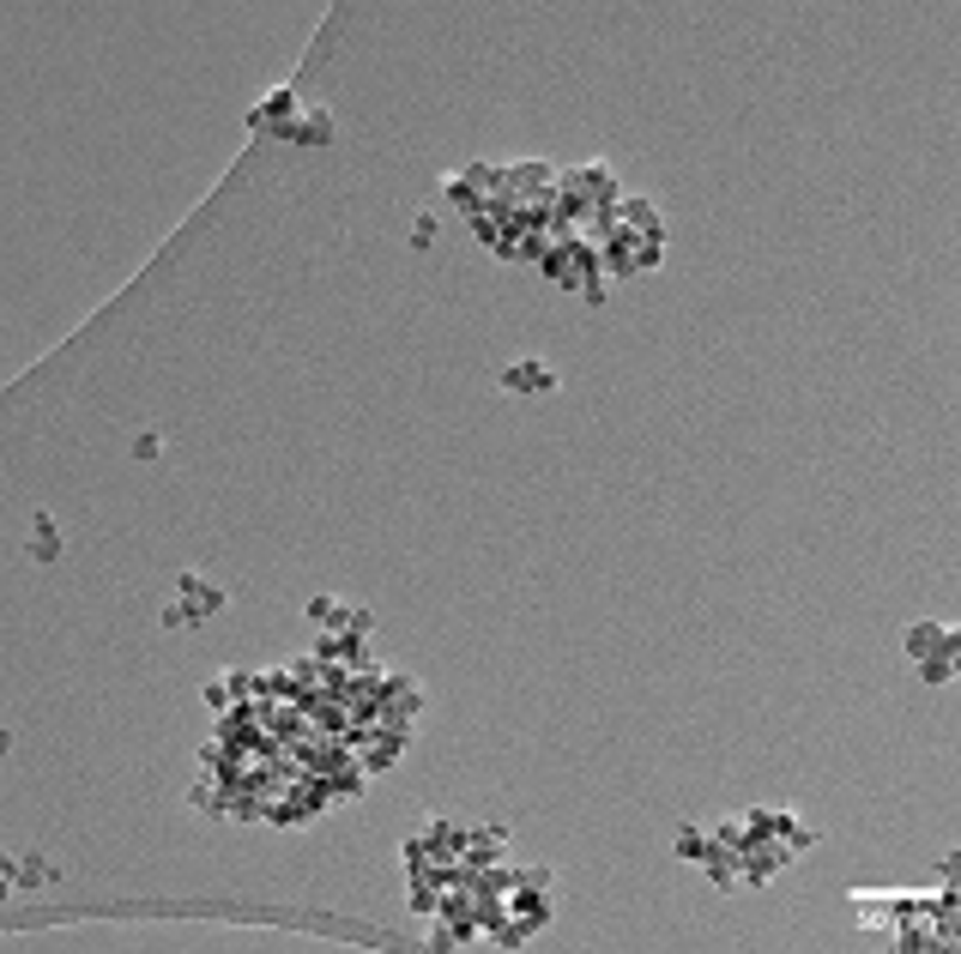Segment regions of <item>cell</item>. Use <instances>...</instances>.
Instances as JSON below:
<instances>
[{"label": "cell", "mask_w": 961, "mask_h": 954, "mask_svg": "<svg viewBox=\"0 0 961 954\" xmlns=\"http://www.w3.org/2000/svg\"><path fill=\"white\" fill-rule=\"evenodd\" d=\"M593 242H599V261H605V278H630V273H647V266H659V254H665V224H659V212H653L647 200L623 193V200L611 205L605 218H599Z\"/></svg>", "instance_id": "cell-1"}, {"label": "cell", "mask_w": 961, "mask_h": 954, "mask_svg": "<svg viewBox=\"0 0 961 954\" xmlns=\"http://www.w3.org/2000/svg\"><path fill=\"white\" fill-rule=\"evenodd\" d=\"M538 273L562 290H587V303H605V261H599L593 236H550V248L538 254Z\"/></svg>", "instance_id": "cell-2"}, {"label": "cell", "mask_w": 961, "mask_h": 954, "mask_svg": "<svg viewBox=\"0 0 961 954\" xmlns=\"http://www.w3.org/2000/svg\"><path fill=\"white\" fill-rule=\"evenodd\" d=\"M955 647H961V635L950 623H914V628H907V659L919 665V677H926V682H950L955 677Z\"/></svg>", "instance_id": "cell-3"}, {"label": "cell", "mask_w": 961, "mask_h": 954, "mask_svg": "<svg viewBox=\"0 0 961 954\" xmlns=\"http://www.w3.org/2000/svg\"><path fill=\"white\" fill-rule=\"evenodd\" d=\"M224 611V586H212L207 574H182V598L163 611V628H188V623H207V616Z\"/></svg>", "instance_id": "cell-4"}, {"label": "cell", "mask_w": 961, "mask_h": 954, "mask_svg": "<svg viewBox=\"0 0 961 954\" xmlns=\"http://www.w3.org/2000/svg\"><path fill=\"white\" fill-rule=\"evenodd\" d=\"M853 907H858V924H901L914 907H926L919 894H853Z\"/></svg>", "instance_id": "cell-5"}, {"label": "cell", "mask_w": 961, "mask_h": 954, "mask_svg": "<svg viewBox=\"0 0 961 954\" xmlns=\"http://www.w3.org/2000/svg\"><path fill=\"white\" fill-rule=\"evenodd\" d=\"M503 386L508 393H557V369L545 363V357H527V363H508L503 369Z\"/></svg>", "instance_id": "cell-6"}, {"label": "cell", "mask_w": 961, "mask_h": 954, "mask_svg": "<svg viewBox=\"0 0 961 954\" xmlns=\"http://www.w3.org/2000/svg\"><path fill=\"white\" fill-rule=\"evenodd\" d=\"M297 115H303V103H297V97H291V92H273V97L261 103V109L249 115V127H261V134H266V127H278V134L291 139V121H297Z\"/></svg>", "instance_id": "cell-7"}, {"label": "cell", "mask_w": 961, "mask_h": 954, "mask_svg": "<svg viewBox=\"0 0 961 954\" xmlns=\"http://www.w3.org/2000/svg\"><path fill=\"white\" fill-rule=\"evenodd\" d=\"M291 139H297V146H327L332 139V109H303L297 121H291Z\"/></svg>", "instance_id": "cell-8"}, {"label": "cell", "mask_w": 961, "mask_h": 954, "mask_svg": "<svg viewBox=\"0 0 961 954\" xmlns=\"http://www.w3.org/2000/svg\"><path fill=\"white\" fill-rule=\"evenodd\" d=\"M7 876H12V888H43V882H55V863L31 852V858H19V863H12Z\"/></svg>", "instance_id": "cell-9"}, {"label": "cell", "mask_w": 961, "mask_h": 954, "mask_svg": "<svg viewBox=\"0 0 961 954\" xmlns=\"http://www.w3.org/2000/svg\"><path fill=\"white\" fill-rule=\"evenodd\" d=\"M36 532H31V556L36 562H49V556H61V532H55V520H49V513H36Z\"/></svg>", "instance_id": "cell-10"}, {"label": "cell", "mask_w": 961, "mask_h": 954, "mask_svg": "<svg viewBox=\"0 0 961 954\" xmlns=\"http://www.w3.org/2000/svg\"><path fill=\"white\" fill-rule=\"evenodd\" d=\"M708 852H714V834H701V828H684V834H677V858L701 863Z\"/></svg>", "instance_id": "cell-11"}, {"label": "cell", "mask_w": 961, "mask_h": 954, "mask_svg": "<svg viewBox=\"0 0 961 954\" xmlns=\"http://www.w3.org/2000/svg\"><path fill=\"white\" fill-rule=\"evenodd\" d=\"M158 447H163L158 435H139V442H134V459H158Z\"/></svg>", "instance_id": "cell-12"}, {"label": "cell", "mask_w": 961, "mask_h": 954, "mask_svg": "<svg viewBox=\"0 0 961 954\" xmlns=\"http://www.w3.org/2000/svg\"><path fill=\"white\" fill-rule=\"evenodd\" d=\"M430 230H435V218L424 212V218H418V236H412V248H430Z\"/></svg>", "instance_id": "cell-13"}]
</instances>
